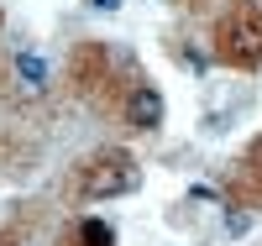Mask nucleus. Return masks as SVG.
<instances>
[{"mask_svg":"<svg viewBox=\"0 0 262 246\" xmlns=\"http://www.w3.org/2000/svg\"><path fill=\"white\" fill-rule=\"evenodd\" d=\"M131 189H137L131 158H105V163H95L90 178H84V194L90 199H111V194H131Z\"/></svg>","mask_w":262,"mask_h":246,"instance_id":"nucleus-1","label":"nucleus"},{"mask_svg":"<svg viewBox=\"0 0 262 246\" xmlns=\"http://www.w3.org/2000/svg\"><path fill=\"white\" fill-rule=\"evenodd\" d=\"M226 58H236V63H262V27L252 16H242V21H231L226 27Z\"/></svg>","mask_w":262,"mask_h":246,"instance_id":"nucleus-2","label":"nucleus"},{"mask_svg":"<svg viewBox=\"0 0 262 246\" xmlns=\"http://www.w3.org/2000/svg\"><path fill=\"white\" fill-rule=\"evenodd\" d=\"M126 116H131V126L152 131V126L163 121V95H158V89H137V95H131V105H126Z\"/></svg>","mask_w":262,"mask_h":246,"instance_id":"nucleus-3","label":"nucleus"},{"mask_svg":"<svg viewBox=\"0 0 262 246\" xmlns=\"http://www.w3.org/2000/svg\"><path fill=\"white\" fill-rule=\"evenodd\" d=\"M16 79L27 95H42L48 89V63H42V53H16Z\"/></svg>","mask_w":262,"mask_h":246,"instance_id":"nucleus-4","label":"nucleus"},{"mask_svg":"<svg viewBox=\"0 0 262 246\" xmlns=\"http://www.w3.org/2000/svg\"><path fill=\"white\" fill-rule=\"evenodd\" d=\"M79 241H84V246H116V231L105 226V220H84V226H79Z\"/></svg>","mask_w":262,"mask_h":246,"instance_id":"nucleus-5","label":"nucleus"},{"mask_svg":"<svg viewBox=\"0 0 262 246\" xmlns=\"http://www.w3.org/2000/svg\"><path fill=\"white\" fill-rule=\"evenodd\" d=\"M226 231H231V236H247V231H252V215L231 210V215H226Z\"/></svg>","mask_w":262,"mask_h":246,"instance_id":"nucleus-6","label":"nucleus"},{"mask_svg":"<svg viewBox=\"0 0 262 246\" xmlns=\"http://www.w3.org/2000/svg\"><path fill=\"white\" fill-rule=\"evenodd\" d=\"M95 6H100V11H116V6H121V0H95Z\"/></svg>","mask_w":262,"mask_h":246,"instance_id":"nucleus-7","label":"nucleus"},{"mask_svg":"<svg viewBox=\"0 0 262 246\" xmlns=\"http://www.w3.org/2000/svg\"><path fill=\"white\" fill-rule=\"evenodd\" d=\"M0 246H6V241H0Z\"/></svg>","mask_w":262,"mask_h":246,"instance_id":"nucleus-8","label":"nucleus"}]
</instances>
